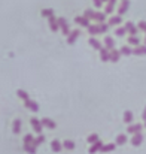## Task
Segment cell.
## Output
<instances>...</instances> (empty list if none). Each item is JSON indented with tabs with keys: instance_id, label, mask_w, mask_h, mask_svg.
Instances as JSON below:
<instances>
[{
	"instance_id": "1",
	"label": "cell",
	"mask_w": 146,
	"mask_h": 154,
	"mask_svg": "<svg viewBox=\"0 0 146 154\" xmlns=\"http://www.w3.org/2000/svg\"><path fill=\"white\" fill-rule=\"evenodd\" d=\"M58 27H60V30H61V33L63 35H66V36H69L70 35V27H69V23H67V20L66 18H63V17H60L58 18Z\"/></svg>"
},
{
	"instance_id": "2",
	"label": "cell",
	"mask_w": 146,
	"mask_h": 154,
	"mask_svg": "<svg viewBox=\"0 0 146 154\" xmlns=\"http://www.w3.org/2000/svg\"><path fill=\"white\" fill-rule=\"evenodd\" d=\"M30 124H31V127H33V130H34L36 133H39V135L42 133L43 126H42V121H40V120H37V118H34V117H33V118L30 120Z\"/></svg>"
},
{
	"instance_id": "3",
	"label": "cell",
	"mask_w": 146,
	"mask_h": 154,
	"mask_svg": "<svg viewBox=\"0 0 146 154\" xmlns=\"http://www.w3.org/2000/svg\"><path fill=\"white\" fill-rule=\"evenodd\" d=\"M125 30H127V33L130 35V36H136L137 35V32H139V27H136L131 21H128V23H125Z\"/></svg>"
},
{
	"instance_id": "4",
	"label": "cell",
	"mask_w": 146,
	"mask_h": 154,
	"mask_svg": "<svg viewBox=\"0 0 146 154\" xmlns=\"http://www.w3.org/2000/svg\"><path fill=\"white\" fill-rule=\"evenodd\" d=\"M48 23H49V29L52 32H58L60 30V27H58V18H55L54 15L48 17Z\"/></svg>"
},
{
	"instance_id": "5",
	"label": "cell",
	"mask_w": 146,
	"mask_h": 154,
	"mask_svg": "<svg viewBox=\"0 0 146 154\" xmlns=\"http://www.w3.org/2000/svg\"><path fill=\"white\" fill-rule=\"evenodd\" d=\"M75 21H76V24H79L81 27H90L91 24H90V20L87 18V17H84V15H79V17H76L75 18Z\"/></svg>"
},
{
	"instance_id": "6",
	"label": "cell",
	"mask_w": 146,
	"mask_h": 154,
	"mask_svg": "<svg viewBox=\"0 0 146 154\" xmlns=\"http://www.w3.org/2000/svg\"><path fill=\"white\" fill-rule=\"evenodd\" d=\"M79 35H81V32H79V30H72V32H70V35L67 36V44H69V45H73V44L78 41Z\"/></svg>"
},
{
	"instance_id": "7",
	"label": "cell",
	"mask_w": 146,
	"mask_h": 154,
	"mask_svg": "<svg viewBox=\"0 0 146 154\" xmlns=\"http://www.w3.org/2000/svg\"><path fill=\"white\" fill-rule=\"evenodd\" d=\"M128 8H130V0H122L121 2V5L118 6V15H124L127 11H128Z\"/></svg>"
},
{
	"instance_id": "8",
	"label": "cell",
	"mask_w": 146,
	"mask_h": 154,
	"mask_svg": "<svg viewBox=\"0 0 146 154\" xmlns=\"http://www.w3.org/2000/svg\"><path fill=\"white\" fill-rule=\"evenodd\" d=\"M116 2H118V0H109V2L106 3V6H104V14H106V15H110V14L115 11Z\"/></svg>"
},
{
	"instance_id": "9",
	"label": "cell",
	"mask_w": 146,
	"mask_h": 154,
	"mask_svg": "<svg viewBox=\"0 0 146 154\" xmlns=\"http://www.w3.org/2000/svg\"><path fill=\"white\" fill-rule=\"evenodd\" d=\"M24 105H25V108H27L28 111H31V112H37V111H39V105L34 102V100H31V99L25 100Z\"/></svg>"
},
{
	"instance_id": "10",
	"label": "cell",
	"mask_w": 146,
	"mask_h": 154,
	"mask_svg": "<svg viewBox=\"0 0 146 154\" xmlns=\"http://www.w3.org/2000/svg\"><path fill=\"white\" fill-rule=\"evenodd\" d=\"M142 129H143L142 124H131V126L127 127V132H128L130 135H136V133H140Z\"/></svg>"
},
{
	"instance_id": "11",
	"label": "cell",
	"mask_w": 146,
	"mask_h": 154,
	"mask_svg": "<svg viewBox=\"0 0 146 154\" xmlns=\"http://www.w3.org/2000/svg\"><path fill=\"white\" fill-rule=\"evenodd\" d=\"M142 142H143V135H142V133L133 135V138H131V145H133V147H139Z\"/></svg>"
},
{
	"instance_id": "12",
	"label": "cell",
	"mask_w": 146,
	"mask_h": 154,
	"mask_svg": "<svg viewBox=\"0 0 146 154\" xmlns=\"http://www.w3.org/2000/svg\"><path fill=\"white\" fill-rule=\"evenodd\" d=\"M121 23H122V18H121V15H115V17H110V18H109V21H107L109 27H113V26H119Z\"/></svg>"
},
{
	"instance_id": "13",
	"label": "cell",
	"mask_w": 146,
	"mask_h": 154,
	"mask_svg": "<svg viewBox=\"0 0 146 154\" xmlns=\"http://www.w3.org/2000/svg\"><path fill=\"white\" fill-rule=\"evenodd\" d=\"M100 58H101V61H104V63H106V61H110V51L103 47V48L100 50Z\"/></svg>"
},
{
	"instance_id": "14",
	"label": "cell",
	"mask_w": 146,
	"mask_h": 154,
	"mask_svg": "<svg viewBox=\"0 0 146 154\" xmlns=\"http://www.w3.org/2000/svg\"><path fill=\"white\" fill-rule=\"evenodd\" d=\"M106 17H107V15H106L104 12H96L93 20H94L97 24H103V23H106Z\"/></svg>"
},
{
	"instance_id": "15",
	"label": "cell",
	"mask_w": 146,
	"mask_h": 154,
	"mask_svg": "<svg viewBox=\"0 0 146 154\" xmlns=\"http://www.w3.org/2000/svg\"><path fill=\"white\" fill-rule=\"evenodd\" d=\"M104 48H107L109 51H112V50H115V41L110 38V36H106L104 38Z\"/></svg>"
},
{
	"instance_id": "16",
	"label": "cell",
	"mask_w": 146,
	"mask_h": 154,
	"mask_svg": "<svg viewBox=\"0 0 146 154\" xmlns=\"http://www.w3.org/2000/svg\"><path fill=\"white\" fill-rule=\"evenodd\" d=\"M88 42H90V45H91V47H93V48H94V50H98V51H100V50H101V48H103V45H101V42H100V41H98V39H96V38H94V36H91V38H90V41H88Z\"/></svg>"
},
{
	"instance_id": "17",
	"label": "cell",
	"mask_w": 146,
	"mask_h": 154,
	"mask_svg": "<svg viewBox=\"0 0 146 154\" xmlns=\"http://www.w3.org/2000/svg\"><path fill=\"white\" fill-rule=\"evenodd\" d=\"M51 148H52V151H55V153H60V151L63 150V144H61L58 139H54V141L51 142Z\"/></svg>"
},
{
	"instance_id": "18",
	"label": "cell",
	"mask_w": 146,
	"mask_h": 154,
	"mask_svg": "<svg viewBox=\"0 0 146 154\" xmlns=\"http://www.w3.org/2000/svg\"><path fill=\"white\" fill-rule=\"evenodd\" d=\"M101 148H103V142L98 139L96 144H91V147H90V150H88V151H90V154H94L96 151H100Z\"/></svg>"
},
{
	"instance_id": "19",
	"label": "cell",
	"mask_w": 146,
	"mask_h": 154,
	"mask_svg": "<svg viewBox=\"0 0 146 154\" xmlns=\"http://www.w3.org/2000/svg\"><path fill=\"white\" fill-rule=\"evenodd\" d=\"M42 121V126H45V127H48V129H55V121H52L51 118H48V117H45V118H42L40 120Z\"/></svg>"
},
{
	"instance_id": "20",
	"label": "cell",
	"mask_w": 146,
	"mask_h": 154,
	"mask_svg": "<svg viewBox=\"0 0 146 154\" xmlns=\"http://www.w3.org/2000/svg\"><path fill=\"white\" fill-rule=\"evenodd\" d=\"M122 54L119 50H112L110 51V61L112 63H116V61H119V57H121Z\"/></svg>"
},
{
	"instance_id": "21",
	"label": "cell",
	"mask_w": 146,
	"mask_h": 154,
	"mask_svg": "<svg viewBox=\"0 0 146 154\" xmlns=\"http://www.w3.org/2000/svg\"><path fill=\"white\" fill-rule=\"evenodd\" d=\"M133 54L136 55H146V45H139L133 48Z\"/></svg>"
},
{
	"instance_id": "22",
	"label": "cell",
	"mask_w": 146,
	"mask_h": 154,
	"mask_svg": "<svg viewBox=\"0 0 146 154\" xmlns=\"http://www.w3.org/2000/svg\"><path fill=\"white\" fill-rule=\"evenodd\" d=\"M127 42H128L130 47H139V45H140V39H139L137 36H130Z\"/></svg>"
},
{
	"instance_id": "23",
	"label": "cell",
	"mask_w": 146,
	"mask_h": 154,
	"mask_svg": "<svg viewBox=\"0 0 146 154\" xmlns=\"http://www.w3.org/2000/svg\"><path fill=\"white\" fill-rule=\"evenodd\" d=\"M12 132H13L15 135H18V133L21 132V120H19V118H16V120L13 121V126H12Z\"/></svg>"
},
{
	"instance_id": "24",
	"label": "cell",
	"mask_w": 146,
	"mask_h": 154,
	"mask_svg": "<svg viewBox=\"0 0 146 154\" xmlns=\"http://www.w3.org/2000/svg\"><path fill=\"white\" fill-rule=\"evenodd\" d=\"M121 54L122 55H131L133 54V48L130 47V45H124V47H121Z\"/></svg>"
},
{
	"instance_id": "25",
	"label": "cell",
	"mask_w": 146,
	"mask_h": 154,
	"mask_svg": "<svg viewBox=\"0 0 146 154\" xmlns=\"http://www.w3.org/2000/svg\"><path fill=\"white\" fill-rule=\"evenodd\" d=\"M16 94H18V97L22 100V102H25V100H28L30 97H28V93L25 91V90H18L16 91Z\"/></svg>"
},
{
	"instance_id": "26",
	"label": "cell",
	"mask_w": 146,
	"mask_h": 154,
	"mask_svg": "<svg viewBox=\"0 0 146 154\" xmlns=\"http://www.w3.org/2000/svg\"><path fill=\"white\" fill-rule=\"evenodd\" d=\"M124 121H125L127 124H131V123H133V112H131V111H125V112H124Z\"/></svg>"
},
{
	"instance_id": "27",
	"label": "cell",
	"mask_w": 146,
	"mask_h": 154,
	"mask_svg": "<svg viewBox=\"0 0 146 154\" xmlns=\"http://www.w3.org/2000/svg\"><path fill=\"white\" fill-rule=\"evenodd\" d=\"M88 33H90L91 36H97V35H100L98 24H96V26H90V27H88Z\"/></svg>"
},
{
	"instance_id": "28",
	"label": "cell",
	"mask_w": 146,
	"mask_h": 154,
	"mask_svg": "<svg viewBox=\"0 0 146 154\" xmlns=\"http://www.w3.org/2000/svg\"><path fill=\"white\" fill-rule=\"evenodd\" d=\"M33 141H34V138H33V135H25L24 136V147H28V145H31L33 144Z\"/></svg>"
},
{
	"instance_id": "29",
	"label": "cell",
	"mask_w": 146,
	"mask_h": 154,
	"mask_svg": "<svg viewBox=\"0 0 146 154\" xmlns=\"http://www.w3.org/2000/svg\"><path fill=\"white\" fill-rule=\"evenodd\" d=\"M63 148H66V150H73V148H75V142L70 141V139H66V141L63 142Z\"/></svg>"
},
{
	"instance_id": "30",
	"label": "cell",
	"mask_w": 146,
	"mask_h": 154,
	"mask_svg": "<svg viewBox=\"0 0 146 154\" xmlns=\"http://www.w3.org/2000/svg\"><path fill=\"white\" fill-rule=\"evenodd\" d=\"M116 148V144H107V145H103V148L100 150V151H103V153H109V151H113Z\"/></svg>"
},
{
	"instance_id": "31",
	"label": "cell",
	"mask_w": 146,
	"mask_h": 154,
	"mask_svg": "<svg viewBox=\"0 0 146 154\" xmlns=\"http://www.w3.org/2000/svg\"><path fill=\"white\" fill-rule=\"evenodd\" d=\"M43 142H45V136L40 133V135H39V136H37L34 141H33V145H34V147H39V145H40V144H43Z\"/></svg>"
},
{
	"instance_id": "32",
	"label": "cell",
	"mask_w": 146,
	"mask_h": 154,
	"mask_svg": "<svg viewBox=\"0 0 146 154\" xmlns=\"http://www.w3.org/2000/svg\"><path fill=\"white\" fill-rule=\"evenodd\" d=\"M127 142V136L125 135H118L116 136V145H124Z\"/></svg>"
},
{
	"instance_id": "33",
	"label": "cell",
	"mask_w": 146,
	"mask_h": 154,
	"mask_svg": "<svg viewBox=\"0 0 146 154\" xmlns=\"http://www.w3.org/2000/svg\"><path fill=\"white\" fill-rule=\"evenodd\" d=\"M125 33H127L125 27H116V30H115V35H116L118 38H122V36H124Z\"/></svg>"
},
{
	"instance_id": "34",
	"label": "cell",
	"mask_w": 146,
	"mask_h": 154,
	"mask_svg": "<svg viewBox=\"0 0 146 154\" xmlns=\"http://www.w3.org/2000/svg\"><path fill=\"white\" fill-rule=\"evenodd\" d=\"M94 14H96V12H94L93 9H85V12H84V17H87L88 20H93V18H94Z\"/></svg>"
},
{
	"instance_id": "35",
	"label": "cell",
	"mask_w": 146,
	"mask_h": 154,
	"mask_svg": "<svg viewBox=\"0 0 146 154\" xmlns=\"http://www.w3.org/2000/svg\"><path fill=\"white\" fill-rule=\"evenodd\" d=\"M107 29H109V24H107V23L98 24V30H100V33H107Z\"/></svg>"
},
{
	"instance_id": "36",
	"label": "cell",
	"mask_w": 146,
	"mask_h": 154,
	"mask_svg": "<svg viewBox=\"0 0 146 154\" xmlns=\"http://www.w3.org/2000/svg\"><path fill=\"white\" fill-rule=\"evenodd\" d=\"M51 15H54V11L52 9H49V8H45V9H42V17H51Z\"/></svg>"
},
{
	"instance_id": "37",
	"label": "cell",
	"mask_w": 146,
	"mask_h": 154,
	"mask_svg": "<svg viewBox=\"0 0 146 154\" xmlns=\"http://www.w3.org/2000/svg\"><path fill=\"white\" fill-rule=\"evenodd\" d=\"M98 139H100V138H98V135H96V133H93V135L88 136V142H90V144H96Z\"/></svg>"
},
{
	"instance_id": "38",
	"label": "cell",
	"mask_w": 146,
	"mask_h": 154,
	"mask_svg": "<svg viewBox=\"0 0 146 154\" xmlns=\"http://www.w3.org/2000/svg\"><path fill=\"white\" fill-rule=\"evenodd\" d=\"M36 148H37V147H34L33 144H31V145H28V147H24V150H25L28 154H36Z\"/></svg>"
},
{
	"instance_id": "39",
	"label": "cell",
	"mask_w": 146,
	"mask_h": 154,
	"mask_svg": "<svg viewBox=\"0 0 146 154\" xmlns=\"http://www.w3.org/2000/svg\"><path fill=\"white\" fill-rule=\"evenodd\" d=\"M137 27H139V30H142V32H145L146 33V21H140Z\"/></svg>"
},
{
	"instance_id": "40",
	"label": "cell",
	"mask_w": 146,
	"mask_h": 154,
	"mask_svg": "<svg viewBox=\"0 0 146 154\" xmlns=\"http://www.w3.org/2000/svg\"><path fill=\"white\" fill-rule=\"evenodd\" d=\"M93 3H94L96 8H101L103 6V0H93Z\"/></svg>"
},
{
	"instance_id": "41",
	"label": "cell",
	"mask_w": 146,
	"mask_h": 154,
	"mask_svg": "<svg viewBox=\"0 0 146 154\" xmlns=\"http://www.w3.org/2000/svg\"><path fill=\"white\" fill-rule=\"evenodd\" d=\"M142 118L146 121V106H145V109H143V114H142Z\"/></svg>"
},
{
	"instance_id": "42",
	"label": "cell",
	"mask_w": 146,
	"mask_h": 154,
	"mask_svg": "<svg viewBox=\"0 0 146 154\" xmlns=\"http://www.w3.org/2000/svg\"><path fill=\"white\" fill-rule=\"evenodd\" d=\"M107 2H109V0H103V3H107Z\"/></svg>"
},
{
	"instance_id": "43",
	"label": "cell",
	"mask_w": 146,
	"mask_h": 154,
	"mask_svg": "<svg viewBox=\"0 0 146 154\" xmlns=\"http://www.w3.org/2000/svg\"><path fill=\"white\" fill-rule=\"evenodd\" d=\"M143 42H145V45H146V38H145V41H143Z\"/></svg>"
},
{
	"instance_id": "44",
	"label": "cell",
	"mask_w": 146,
	"mask_h": 154,
	"mask_svg": "<svg viewBox=\"0 0 146 154\" xmlns=\"http://www.w3.org/2000/svg\"><path fill=\"white\" fill-rule=\"evenodd\" d=\"M145 127H146V121H145Z\"/></svg>"
}]
</instances>
